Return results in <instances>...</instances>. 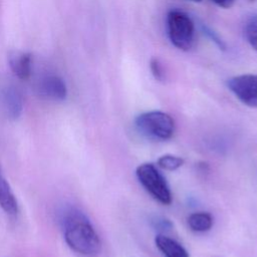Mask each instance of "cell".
Instances as JSON below:
<instances>
[{
	"label": "cell",
	"instance_id": "1",
	"mask_svg": "<svg viewBox=\"0 0 257 257\" xmlns=\"http://www.w3.org/2000/svg\"><path fill=\"white\" fill-rule=\"evenodd\" d=\"M62 228L65 242L74 252L84 256H95L99 253V236L82 212L69 210L62 220Z\"/></svg>",
	"mask_w": 257,
	"mask_h": 257
},
{
	"label": "cell",
	"instance_id": "2",
	"mask_svg": "<svg viewBox=\"0 0 257 257\" xmlns=\"http://www.w3.org/2000/svg\"><path fill=\"white\" fill-rule=\"evenodd\" d=\"M135 123L139 132L150 139L166 141L171 139L175 133L173 117L161 110L143 112L136 117Z\"/></svg>",
	"mask_w": 257,
	"mask_h": 257
},
{
	"label": "cell",
	"instance_id": "3",
	"mask_svg": "<svg viewBox=\"0 0 257 257\" xmlns=\"http://www.w3.org/2000/svg\"><path fill=\"white\" fill-rule=\"evenodd\" d=\"M167 30L170 41L177 48L189 51L195 44V25L191 17L180 10H171L167 15Z\"/></svg>",
	"mask_w": 257,
	"mask_h": 257
},
{
	"label": "cell",
	"instance_id": "4",
	"mask_svg": "<svg viewBox=\"0 0 257 257\" xmlns=\"http://www.w3.org/2000/svg\"><path fill=\"white\" fill-rule=\"evenodd\" d=\"M136 176L141 185L155 200L163 205L172 203V192L167 180L154 164H141L136 169Z\"/></svg>",
	"mask_w": 257,
	"mask_h": 257
},
{
	"label": "cell",
	"instance_id": "5",
	"mask_svg": "<svg viewBox=\"0 0 257 257\" xmlns=\"http://www.w3.org/2000/svg\"><path fill=\"white\" fill-rule=\"evenodd\" d=\"M228 88L245 105L257 107V74H241L227 81Z\"/></svg>",
	"mask_w": 257,
	"mask_h": 257
},
{
	"label": "cell",
	"instance_id": "6",
	"mask_svg": "<svg viewBox=\"0 0 257 257\" xmlns=\"http://www.w3.org/2000/svg\"><path fill=\"white\" fill-rule=\"evenodd\" d=\"M36 89L41 96L52 100H63L67 95V88L64 80L54 74L41 77L37 82Z\"/></svg>",
	"mask_w": 257,
	"mask_h": 257
},
{
	"label": "cell",
	"instance_id": "7",
	"mask_svg": "<svg viewBox=\"0 0 257 257\" xmlns=\"http://www.w3.org/2000/svg\"><path fill=\"white\" fill-rule=\"evenodd\" d=\"M8 62L13 73L20 79H27L32 71V56L28 52L14 50L9 53Z\"/></svg>",
	"mask_w": 257,
	"mask_h": 257
},
{
	"label": "cell",
	"instance_id": "8",
	"mask_svg": "<svg viewBox=\"0 0 257 257\" xmlns=\"http://www.w3.org/2000/svg\"><path fill=\"white\" fill-rule=\"evenodd\" d=\"M2 103L8 117L15 119L20 115L23 107V101L21 93L17 87L8 86L4 89L2 93Z\"/></svg>",
	"mask_w": 257,
	"mask_h": 257
},
{
	"label": "cell",
	"instance_id": "9",
	"mask_svg": "<svg viewBox=\"0 0 257 257\" xmlns=\"http://www.w3.org/2000/svg\"><path fill=\"white\" fill-rule=\"evenodd\" d=\"M155 244L165 257H190L188 251L178 241L164 234L156 236Z\"/></svg>",
	"mask_w": 257,
	"mask_h": 257
},
{
	"label": "cell",
	"instance_id": "10",
	"mask_svg": "<svg viewBox=\"0 0 257 257\" xmlns=\"http://www.w3.org/2000/svg\"><path fill=\"white\" fill-rule=\"evenodd\" d=\"M0 207L9 215L18 212V204L11 188L0 170Z\"/></svg>",
	"mask_w": 257,
	"mask_h": 257
},
{
	"label": "cell",
	"instance_id": "11",
	"mask_svg": "<svg viewBox=\"0 0 257 257\" xmlns=\"http://www.w3.org/2000/svg\"><path fill=\"white\" fill-rule=\"evenodd\" d=\"M188 225L195 232H207L213 226V218L210 213L195 212L188 217Z\"/></svg>",
	"mask_w": 257,
	"mask_h": 257
},
{
	"label": "cell",
	"instance_id": "12",
	"mask_svg": "<svg viewBox=\"0 0 257 257\" xmlns=\"http://www.w3.org/2000/svg\"><path fill=\"white\" fill-rule=\"evenodd\" d=\"M244 35L248 43L257 51V15H252L244 25Z\"/></svg>",
	"mask_w": 257,
	"mask_h": 257
},
{
	"label": "cell",
	"instance_id": "13",
	"mask_svg": "<svg viewBox=\"0 0 257 257\" xmlns=\"http://www.w3.org/2000/svg\"><path fill=\"white\" fill-rule=\"evenodd\" d=\"M184 165V159L175 155H164L158 159V166L167 171H176Z\"/></svg>",
	"mask_w": 257,
	"mask_h": 257
},
{
	"label": "cell",
	"instance_id": "14",
	"mask_svg": "<svg viewBox=\"0 0 257 257\" xmlns=\"http://www.w3.org/2000/svg\"><path fill=\"white\" fill-rule=\"evenodd\" d=\"M150 68L152 71L153 76L158 81H165L166 79V71L164 68L163 63L159 58H152L150 61Z\"/></svg>",
	"mask_w": 257,
	"mask_h": 257
},
{
	"label": "cell",
	"instance_id": "15",
	"mask_svg": "<svg viewBox=\"0 0 257 257\" xmlns=\"http://www.w3.org/2000/svg\"><path fill=\"white\" fill-rule=\"evenodd\" d=\"M204 32L208 35V37L215 42V44L222 50H225L226 49V44L224 43V41L219 37L218 34H216V32H214L212 29L208 28V27H204Z\"/></svg>",
	"mask_w": 257,
	"mask_h": 257
},
{
	"label": "cell",
	"instance_id": "16",
	"mask_svg": "<svg viewBox=\"0 0 257 257\" xmlns=\"http://www.w3.org/2000/svg\"><path fill=\"white\" fill-rule=\"evenodd\" d=\"M154 226L160 230H169L171 227H172V223L165 219V218H160V217H157L154 221Z\"/></svg>",
	"mask_w": 257,
	"mask_h": 257
},
{
	"label": "cell",
	"instance_id": "17",
	"mask_svg": "<svg viewBox=\"0 0 257 257\" xmlns=\"http://www.w3.org/2000/svg\"><path fill=\"white\" fill-rule=\"evenodd\" d=\"M217 6L221 8H230L234 5L235 0H212Z\"/></svg>",
	"mask_w": 257,
	"mask_h": 257
},
{
	"label": "cell",
	"instance_id": "18",
	"mask_svg": "<svg viewBox=\"0 0 257 257\" xmlns=\"http://www.w3.org/2000/svg\"><path fill=\"white\" fill-rule=\"evenodd\" d=\"M189 1H192V2H201L202 0H189Z\"/></svg>",
	"mask_w": 257,
	"mask_h": 257
}]
</instances>
